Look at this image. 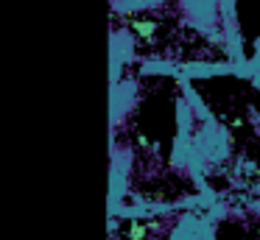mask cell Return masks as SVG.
Segmentation results:
<instances>
[{"instance_id":"1","label":"cell","mask_w":260,"mask_h":240,"mask_svg":"<svg viewBox=\"0 0 260 240\" xmlns=\"http://www.w3.org/2000/svg\"><path fill=\"white\" fill-rule=\"evenodd\" d=\"M135 28H137V33H143V37H151L157 25H154V22H146V20H143V22H137Z\"/></svg>"}]
</instances>
